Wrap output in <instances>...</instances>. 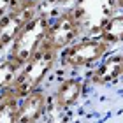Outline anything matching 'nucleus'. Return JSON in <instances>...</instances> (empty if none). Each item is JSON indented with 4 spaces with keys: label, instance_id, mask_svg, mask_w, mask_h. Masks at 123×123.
I'll use <instances>...</instances> for the list:
<instances>
[{
    "label": "nucleus",
    "instance_id": "f257e3e1",
    "mask_svg": "<svg viewBox=\"0 0 123 123\" xmlns=\"http://www.w3.org/2000/svg\"><path fill=\"white\" fill-rule=\"evenodd\" d=\"M58 55L60 53L53 51V49H49L48 46L42 44V48L19 69L18 76L11 83L7 92H11L19 100L30 92L42 88V83L48 79V76L53 72L55 65L58 63Z\"/></svg>",
    "mask_w": 123,
    "mask_h": 123
},
{
    "label": "nucleus",
    "instance_id": "f03ea898",
    "mask_svg": "<svg viewBox=\"0 0 123 123\" xmlns=\"http://www.w3.org/2000/svg\"><path fill=\"white\" fill-rule=\"evenodd\" d=\"M51 19H53L51 11H46V9L39 11L28 21V25L19 32V35L14 39V42L7 49L5 56L21 69L42 48L44 41H46V33L49 30V25H51Z\"/></svg>",
    "mask_w": 123,
    "mask_h": 123
},
{
    "label": "nucleus",
    "instance_id": "7ed1b4c3",
    "mask_svg": "<svg viewBox=\"0 0 123 123\" xmlns=\"http://www.w3.org/2000/svg\"><path fill=\"white\" fill-rule=\"evenodd\" d=\"M109 46L98 37H79L58 55V63L65 69H85L105 58Z\"/></svg>",
    "mask_w": 123,
    "mask_h": 123
},
{
    "label": "nucleus",
    "instance_id": "20e7f679",
    "mask_svg": "<svg viewBox=\"0 0 123 123\" xmlns=\"http://www.w3.org/2000/svg\"><path fill=\"white\" fill-rule=\"evenodd\" d=\"M39 11H42V4L16 2L0 12V53L11 48L19 32L28 25V21Z\"/></svg>",
    "mask_w": 123,
    "mask_h": 123
},
{
    "label": "nucleus",
    "instance_id": "39448f33",
    "mask_svg": "<svg viewBox=\"0 0 123 123\" xmlns=\"http://www.w3.org/2000/svg\"><path fill=\"white\" fill-rule=\"evenodd\" d=\"M70 9L79 21L83 37H97L104 23L118 11L114 0H77Z\"/></svg>",
    "mask_w": 123,
    "mask_h": 123
},
{
    "label": "nucleus",
    "instance_id": "423d86ee",
    "mask_svg": "<svg viewBox=\"0 0 123 123\" xmlns=\"http://www.w3.org/2000/svg\"><path fill=\"white\" fill-rule=\"evenodd\" d=\"M79 37H83L79 21H77L74 11L67 7L63 11H60L56 16H53L49 30L46 33L44 46H48L49 49H53L56 53H62L65 48H69Z\"/></svg>",
    "mask_w": 123,
    "mask_h": 123
},
{
    "label": "nucleus",
    "instance_id": "0eeeda50",
    "mask_svg": "<svg viewBox=\"0 0 123 123\" xmlns=\"http://www.w3.org/2000/svg\"><path fill=\"white\" fill-rule=\"evenodd\" d=\"M48 109V93L44 88L30 92L19 98L18 104V123H39Z\"/></svg>",
    "mask_w": 123,
    "mask_h": 123
},
{
    "label": "nucleus",
    "instance_id": "6e6552de",
    "mask_svg": "<svg viewBox=\"0 0 123 123\" xmlns=\"http://www.w3.org/2000/svg\"><path fill=\"white\" fill-rule=\"evenodd\" d=\"M85 90H86V83L79 77H67V79L60 81L53 95V102L56 105V109L65 111L79 104V100L85 95Z\"/></svg>",
    "mask_w": 123,
    "mask_h": 123
},
{
    "label": "nucleus",
    "instance_id": "1a4fd4ad",
    "mask_svg": "<svg viewBox=\"0 0 123 123\" xmlns=\"http://www.w3.org/2000/svg\"><path fill=\"white\" fill-rule=\"evenodd\" d=\"M121 76H123V53H114L102 60V63L90 74L88 83L92 86H107L116 83Z\"/></svg>",
    "mask_w": 123,
    "mask_h": 123
},
{
    "label": "nucleus",
    "instance_id": "9d476101",
    "mask_svg": "<svg viewBox=\"0 0 123 123\" xmlns=\"http://www.w3.org/2000/svg\"><path fill=\"white\" fill-rule=\"evenodd\" d=\"M100 41H104L107 46H116L123 42V11H116L111 18L104 23V26L97 33Z\"/></svg>",
    "mask_w": 123,
    "mask_h": 123
},
{
    "label": "nucleus",
    "instance_id": "9b49d317",
    "mask_svg": "<svg viewBox=\"0 0 123 123\" xmlns=\"http://www.w3.org/2000/svg\"><path fill=\"white\" fill-rule=\"evenodd\" d=\"M18 104L19 100L11 92L0 93V123H18Z\"/></svg>",
    "mask_w": 123,
    "mask_h": 123
},
{
    "label": "nucleus",
    "instance_id": "f8f14e48",
    "mask_svg": "<svg viewBox=\"0 0 123 123\" xmlns=\"http://www.w3.org/2000/svg\"><path fill=\"white\" fill-rule=\"evenodd\" d=\"M18 72H19V67L16 63H12L7 56L0 58V93L5 92L11 86V83L14 81Z\"/></svg>",
    "mask_w": 123,
    "mask_h": 123
},
{
    "label": "nucleus",
    "instance_id": "ddd939ff",
    "mask_svg": "<svg viewBox=\"0 0 123 123\" xmlns=\"http://www.w3.org/2000/svg\"><path fill=\"white\" fill-rule=\"evenodd\" d=\"M55 5H60V7H67V5H74L77 0H53Z\"/></svg>",
    "mask_w": 123,
    "mask_h": 123
},
{
    "label": "nucleus",
    "instance_id": "4468645a",
    "mask_svg": "<svg viewBox=\"0 0 123 123\" xmlns=\"http://www.w3.org/2000/svg\"><path fill=\"white\" fill-rule=\"evenodd\" d=\"M11 4H16V2H26V4H42V0H9Z\"/></svg>",
    "mask_w": 123,
    "mask_h": 123
},
{
    "label": "nucleus",
    "instance_id": "2eb2a0df",
    "mask_svg": "<svg viewBox=\"0 0 123 123\" xmlns=\"http://www.w3.org/2000/svg\"><path fill=\"white\" fill-rule=\"evenodd\" d=\"M114 4H116V9L118 11H123V0H114Z\"/></svg>",
    "mask_w": 123,
    "mask_h": 123
}]
</instances>
